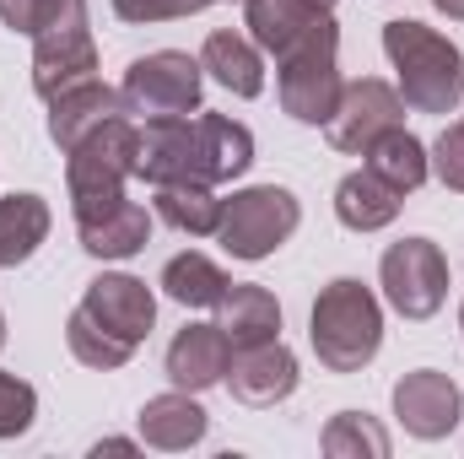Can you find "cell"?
<instances>
[{
    "label": "cell",
    "instance_id": "cell-27",
    "mask_svg": "<svg viewBox=\"0 0 464 459\" xmlns=\"http://www.w3.org/2000/svg\"><path fill=\"white\" fill-rule=\"evenodd\" d=\"M65 346H71V356H76L82 367H98V373H114V367H124V362L135 356V341L103 330V325H98L92 314H82V308L65 319Z\"/></svg>",
    "mask_w": 464,
    "mask_h": 459
},
{
    "label": "cell",
    "instance_id": "cell-5",
    "mask_svg": "<svg viewBox=\"0 0 464 459\" xmlns=\"http://www.w3.org/2000/svg\"><path fill=\"white\" fill-rule=\"evenodd\" d=\"M303 222V206H297V195L292 190H281V184H254V190H237L232 200H222V249H227L232 259H265V254H276L292 232Z\"/></svg>",
    "mask_w": 464,
    "mask_h": 459
},
{
    "label": "cell",
    "instance_id": "cell-23",
    "mask_svg": "<svg viewBox=\"0 0 464 459\" xmlns=\"http://www.w3.org/2000/svg\"><path fill=\"white\" fill-rule=\"evenodd\" d=\"M195 130H200V157H206V179L211 184L243 179L254 168V130L248 124H237L227 114H200Z\"/></svg>",
    "mask_w": 464,
    "mask_h": 459
},
{
    "label": "cell",
    "instance_id": "cell-22",
    "mask_svg": "<svg viewBox=\"0 0 464 459\" xmlns=\"http://www.w3.org/2000/svg\"><path fill=\"white\" fill-rule=\"evenodd\" d=\"M217 325L227 330L232 351H237V346L276 341V336H281V303H276L265 287H237V281H232L227 298L217 303Z\"/></svg>",
    "mask_w": 464,
    "mask_h": 459
},
{
    "label": "cell",
    "instance_id": "cell-12",
    "mask_svg": "<svg viewBox=\"0 0 464 459\" xmlns=\"http://www.w3.org/2000/svg\"><path fill=\"white\" fill-rule=\"evenodd\" d=\"M76 308L92 314L103 330H114V336H124V341H135V346L146 341L151 325H157V298H151V287H146L140 276H124V270L92 276Z\"/></svg>",
    "mask_w": 464,
    "mask_h": 459
},
{
    "label": "cell",
    "instance_id": "cell-10",
    "mask_svg": "<svg viewBox=\"0 0 464 459\" xmlns=\"http://www.w3.org/2000/svg\"><path fill=\"white\" fill-rule=\"evenodd\" d=\"M135 179L157 184H211L206 157H200V130L189 114L173 119H146L140 124V151H135ZM217 190V184H211Z\"/></svg>",
    "mask_w": 464,
    "mask_h": 459
},
{
    "label": "cell",
    "instance_id": "cell-26",
    "mask_svg": "<svg viewBox=\"0 0 464 459\" xmlns=\"http://www.w3.org/2000/svg\"><path fill=\"white\" fill-rule=\"evenodd\" d=\"M151 211L173 232H189V238H211L222 228V200L211 184H157Z\"/></svg>",
    "mask_w": 464,
    "mask_h": 459
},
{
    "label": "cell",
    "instance_id": "cell-29",
    "mask_svg": "<svg viewBox=\"0 0 464 459\" xmlns=\"http://www.w3.org/2000/svg\"><path fill=\"white\" fill-rule=\"evenodd\" d=\"M38 416V389L16 373H0V444L5 438H22Z\"/></svg>",
    "mask_w": 464,
    "mask_h": 459
},
{
    "label": "cell",
    "instance_id": "cell-1",
    "mask_svg": "<svg viewBox=\"0 0 464 459\" xmlns=\"http://www.w3.org/2000/svg\"><path fill=\"white\" fill-rule=\"evenodd\" d=\"M383 54L400 76V98L416 114H454L464 103V54L427 22H383Z\"/></svg>",
    "mask_w": 464,
    "mask_h": 459
},
{
    "label": "cell",
    "instance_id": "cell-3",
    "mask_svg": "<svg viewBox=\"0 0 464 459\" xmlns=\"http://www.w3.org/2000/svg\"><path fill=\"white\" fill-rule=\"evenodd\" d=\"M276 93L281 109L297 124H324L335 114L346 82H341V27L335 16H319L292 49L276 54Z\"/></svg>",
    "mask_w": 464,
    "mask_h": 459
},
{
    "label": "cell",
    "instance_id": "cell-2",
    "mask_svg": "<svg viewBox=\"0 0 464 459\" xmlns=\"http://www.w3.org/2000/svg\"><path fill=\"white\" fill-rule=\"evenodd\" d=\"M308 341L319 367L330 373H362L378 346H383V308L372 298V287H362L356 276H335L308 314Z\"/></svg>",
    "mask_w": 464,
    "mask_h": 459
},
{
    "label": "cell",
    "instance_id": "cell-21",
    "mask_svg": "<svg viewBox=\"0 0 464 459\" xmlns=\"http://www.w3.org/2000/svg\"><path fill=\"white\" fill-rule=\"evenodd\" d=\"M400 206H405V195H394V190H389L378 173H367V168H356V173H346V179L335 184V217H341L351 232L389 228V222L400 217Z\"/></svg>",
    "mask_w": 464,
    "mask_h": 459
},
{
    "label": "cell",
    "instance_id": "cell-28",
    "mask_svg": "<svg viewBox=\"0 0 464 459\" xmlns=\"http://www.w3.org/2000/svg\"><path fill=\"white\" fill-rule=\"evenodd\" d=\"M389 433L367 416V411H341L324 427V454L330 459H389Z\"/></svg>",
    "mask_w": 464,
    "mask_h": 459
},
{
    "label": "cell",
    "instance_id": "cell-11",
    "mask_svg": "<svg viewBox=\"0 0 464 459\" xmlns=\"http://www.w3.org/2000/svg\"><path fill=\"white\" fill-rule=\"evenodd\" d=\"M394 416H400V427H405L411 438L438 444V438H449V433L459 427L464 389L449 373H438V367H416V373H405V378L394 384Z\"/></svg>",
    "mask_w": 464,
    "mask_h": 459
},
{
    "label": "cell",
    "instance_id": "cell-25",
    "mask_svg": "<svg viewBox=\"0 0 464 459\" xmlns=\"http://www.w3.org/2000/svg\"><path fill=\"white\" fill-rule=\"evenodd\" d=\"M173 303H184V308H217L222 298H227V270L217 265V259H206V254H195V249H184V254H173L168 265H162V281H157Z\"/></svg>",
    "mask_w": 464,
    "mask_h": 459
},
{
    "label": "cell",
    "instance_id": "cell-4",
    "mask_svg": "<svg viewBox=\"0 0 464 459\" xmlns=\"http://www.w3.org/2000/svg\"><path fill=\"white\" fill-rule=\"evenodd\" d=\"M135 151H140V124H130V114L98 124L65 151V190L76 217L124 200V184L135 179Z\"/></svg>",
    "mask_w": 464,
    "mask_h": 459
},
{
    "label": "cell",
    "instance_id": "cell-24",
    "mask_svg": "<svg viewBox=\"0 0 464 459\" xmlns=\"http://www.w3.org/2000/svg\"><path fill=\"white\" fill-rule=\"evenodd\" d=\"M49 200L44 195H5L0 200V270L27 265L38 243L49 238Z\"/></svg>",
    "mask_w": 464,
    "mask_h": 459
},
{
    "label": "cell",
    "instance_id": "cell-30",
    "mask_svg": "<svg viewBox=\"0 0 464 459\" xmlns=\"http://www.w3.org/2000/svg\"><path fill=\"white\" fill-rule=\"evenodd\" d=\"M71 5H82V0H0V22L11 27V33H22V38H38L49 22H60Z\"/></svg>",
    "mask_w": 464,
    "mask_h": 459
},
{
    "label": "cell",
    "instance_id": "cell-9",
    "mask_svg": "<svg viewBox=\"0 0 464 459\" xmlns=\"http://www.w3.org/2000/svg\"><path fill=\"white\" fill-rule=\"evenodd\" d=\"M394 124H405V98H400V87H389V82H378V76H362V82H346L335 114L324 119V135H330L335 151L362 157V151H367L383 130H394Z\"/></svg>",
    "mask_w": 464,
    "mask_h": 459
},
{
    "label": "cell",
    "instance_id": "cell-32",
    "mask_svg": "<svg viewBox=\"0 0 464 459\" xmlns=\"http://www.w3.org/2000/svg\"><path fill=\"white\" fill-rule=\"evenodd\" d=\"M427 157H432L438 184L454 190V195H464V124H449V130L427 146Z\"/></svg>",
    "mask_w": 464,
    "mask_h": 459
},
{
    "label": "cell",
    "instance_id": "cell-6",
    "mask_svg": "<svg viewBox=\"0 0 464 459\" xmlns=\"http://www.w3.org/2000/svg\"><path fill=\"white\" fill-rule=\"evenodd\" d=\"M378 287L400 319H432L449 298V254L432 238H400L378 259Z\"/></svg>",
    "mask_w": 464,
    "mask_h": 459
},
{
    "label": "cell",
    "instance_id": "cell-13",
    "mask_svg": "<svg viewBox=\"0 0 464 459\" xmlns=\"http://www.w3.org/2000/svg\"><path fill=\"white\" fill-rule=\"evenodd\" d=\"M222 384L232 389V400H243L254 411L281 405L297 389V356H292V346H281V336L276 341H259V346H237Z\"/></svg>",
    "mask_w": 464,
    "mask_h": 459
},
{
    "label": "cell",
    "instance_id": "cell-34",
    "mask_svg": "<svg viewBox=\"0 0 464 459\" xmlns=\"http://www.w3.org/2000/svg\"><path fill=\"white\" fill-rule=\"evenodd\" d=\"M443 16H454V22H464V0H432Z\"/></svg>",
    "mask_w": 464,
    "mask_h": 459
},
{
    "label": "cell",
    "instance_id": "cell-37",
    "mask_svg": "<svg viewBox=\"0 0 464 459\" xmlns=\"http://www.w3.org/2000/svg\"><path fill=\"white\" fill-rule=\"evenodd\" d=\"M459 124H464V119H459Z\"/></svg>",
    "mask_w": 464,
    "mask_h": 459
},
{
    "label": "cell",
    "instance_id": "cell-14",
    "mask_svg": "<svg viewBox=\"0 0 464 459\" xmlns=\"http://www.w3.org/2000/svg\"><path fill=\"white\" fill-rule=\"evenodd\" d=\"M119 114H130L124 109V93L109 87V82H98V76H87V82L65 87L60 98H49V141L60 151H71L82 135H92L98 124H109Z\"/></svg>",
    "mask_w": 464,
    "mask_h": 459
},
{
    "label": "cell",
    "instance_id": "cell-8",
    "mask_svg": "<svg viewBox=\"0 0 464 459\" xmlns=\"http://www.w3.org/2000/svg\"><path fill=\"white\" fill-rule=\"evenodd\" d=\"M87 76H98V44H92L87 0H82L33 38V93L49 103V98H60L65 87H76Z\"/></svg>",
    "mask_w": 464,
    "mask_h": 459
},
{
    "label": "cell",
    "instance_id": "cell-35",
    "mask_svg": "<svg viewBox=\"0 0 464 459\" xmlns=\"http://www.w3.org/2000/svg\"><path fill=\"white\" fill-rule=\"evenodd\" d=\"M0 346H5V314H0Z\"/></svg>",
    "mask_w": 464,
    "mask_h": 459
},
{
    "label": "cell",
    "instance_id": "cell-31",
    "mask_svg": "<svg viewBox=\"0 0 464 459\" xmlns=\"http://www.w3.org/2000/svg\"><path fill=\"white\" fill-rule=\"evenodd\" d=\"M217 0H114V16L130 27H146V22H179V16H195Z\"/></svg>",
    "mask_w": 464,
    "mask_h": 459
},
{
    "label": "cell",
    "instance_id": "cell-16",
    "mask_svg": "<svg viewBox=\"0 0 464 459\" xmlns=\"http://www.w3.org/2000/svg\"><path fill=\"white\" fill-rule=\"evenodd\" d=\"M135 427H140V444H151V449H162V454H184V449H195V444L206 438L211 416H206V405H200L189 389H173V395H151V400L140 405Z\"/></svg>",
    "mask_w": 464,
    "mask_h": 459
},
{
    "label": "cell",
    "instance_id": "cell-20",
    "mask_svg": "<svg viewBox=\"0 0 464 459\" xmlns=\"http://www.w3.org/2000/svg\"><path fill=\"white\" fill-rule=\"evenodd\" d=\"M367 173H378L394 195H416L421 184H427V173H432V157H427V146L405 130V124H394V130H383L367 151Z\"/></svg>",
    "mask_w": 464,
    "mask_h": 459
},
{
    "label": "cell",
    "instance_id": "cell-7",
    "mask_svg": "<svg viewBox=\"0 0 464 459\" xmlns=\"http://www.w3.org/2000/svg\"><path fill=\"white\" fill-rule=\"evenodd\" d=\"M200 87H206V71L200 60H189L184 49H157V54H140L130 60L119 93H124V109L140 119H173V114H200Z\"/></svg>",
    "mask_w": 464,
    "mask_h": 459
},
{
    "label": "cell",
    "instance_id": "cell-36",
    "mask_svg": "<svg viewBox=\"0 0 464 459\" xmlns=\"http://www.w3.org/2000/svg\"><path fill=\"white\" fill-rule=\"evenodd\" d=\"M459 330H464V308H459Z\"/></svg>",
    "mask_w": 464,
    "mask_h": 459
},
{
    "label": "cell",
    "instance_id": "cell-33",
    "mask_svg": "<svg viewBox=\"0 0 464 459\" xmlns=\"http://www.w3.org/2000/svg\"><path fill=\"white\" fill-rule=\"evenodd\" d=\"M135 449H140V444H135V438H103V444H98V449H92V454L103 459V454H135Z\"/></svg>",
    "mask_w": 464,
    "mask_h": 459
},
{
    "label": "cell",
    "instance_id": "cell-19",
    "mask_svg": "<svg viewBox=\"0 0 464 459\" xmlns=\"http://www.w3.org/2000/svg\"><path fill=\"white\" fill-rule=\"evenodd\" d=\"M330 11L335 0H243V27L265 54H281Z\"/></svg>",
    "mask_w": 464,
    "mask_h": 459
},
{
    "label": "cell",
    "instance_id": "cell-17",
    "mask_svg": "<svg viewBox=\"0 0 464 459\" xmlns=\"http://www.w3.org/2000/svg\"><path fill=\"white\" fill-rule=\"evenodd\" d=\"M76 238H82V249H87L92 259H130V254L146 249L151 217H146V206H135V200L124 195L114 206H103V211L76 217Z\"/></svg>",
    "mask_w": 464,
    "mask_h": 459
},
{
    "label": "cell",
    "instance_id": "cell-15",
    "mask_svg": "<svg viewBox=\"0 0 464 459\" xmlns=\"http://www.w3.org/2000/svg\"><path fill=\"white\" fill-rule=\"evenodd\" d=\"M227 367H232V341L222 325H184L173 336V346H168V378H173V389L200 395V389L222 384Z\"/></svg>",
    "mask_w": 464,
    "mask_h": 459
},
{
    "label": "cell",
    "instance_id": "cell-18",
    "mask_svg": "<svg viewBox=\"0 0 464 459\" xmlns=\"http://www.w3.org/2000/svg\"><path fill=\"white\" fill-rule=\"evenodd\" d=\"M200 71L217 87H227L232 98H259L265 93V49L243 33H227V27L200 44Z\"/></svg>",
    "mask_w": 464,
    "mask_h": 459
}]
</instances>
